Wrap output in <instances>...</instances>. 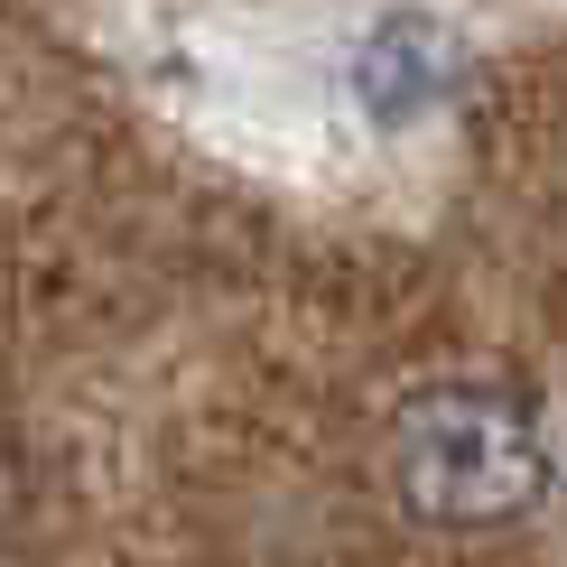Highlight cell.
<instances>
[{"instance_id":"cell-1","label":"cell","mask_w":567,"mask_h":567,"mask_svg":"<svg viewBox=\"0 0 567 567\" xmlns=\"http://www.w3.org/2000/svg\"><path fill=\"white\" fill-rule=\"evenodd\" d=\"M391 475L419 522L446 530H493L539 503V437L503 391L484 382H437L391 419Z\"/></svg>"},{"instance_id":"cell-2","label":"cell","mask_w":567,"mask_h":567,"mask_svg":"<svg viewBox=\"0 0 567 567\" xmlns=\"http://www.w3.org/2000/svg\"><path fill=\"white\" fill-rule=\"evenodd\" d=\"M456 84H465V38L429 10H391L382 29L353 47V103H363L372 131H410Z\"/></svg>"}]
</instances>
